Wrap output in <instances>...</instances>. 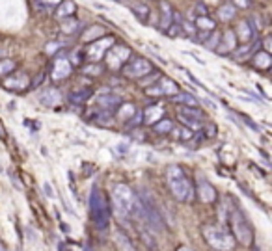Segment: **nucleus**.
I'll list each match as a JSON object with an SVG mask.
<instances>
[{
  "label": "nucleus",
  "mask_w": 272,
  "mask_h": 251,
  "mask_svg": "<svg viewBox=\"0 0 272 251\" xmlns=\"http://www.w3.org/2000/svg\"><path fill=\"white\" fill-rule=\"evenodd\" d=\"M166 184L170 188L171 196L181 201V203H188L194 199V184L187 175V171L179 166H170L166 169Z\"/></svg>",
  "instance_id": "nucleus-1"
},
{
  "label": "nucleus",
  "mask_w": 272,
  "mask_h": 251,
  "mask_svg": "<svg viewBox=\"0 0 272 251\" xmlns=\"http://www.w3.org/2000/svg\"><path fill=\"white\" fill-rule=\"evenodd\" d=\"M163 117H164V106L159 104V102H153L146 110H142V123H146V125H155Z\"/></svg>",
  "instance_id": "nucleus-11"
},
{
  "label": "nucleus",
  "mask_w": 272,
  "mask_h": 251,
  "mask_svg": "<svg viewBox=\"0 0 272 251\" xmlns=\"http://www.w3.org/2000/svg\"><path fill=\"white\" fill-rule=\"evenodd\" d=\"M171 100L173 102H177V104H183V106H192V108H196L198 106V102H200V99H196L192 93H187V92H179L177 95H173L171 97Z\"/></svg>",
  "instance_id": "nucleus-27"
},
{
  "label": "nucleus",
  "mask_w": 272,
  "mask_h": 251,
  "mask_svg": "<svg viewBox=\"0 0 272 251\" xmlns=\"http://www.w3.org/2000/svg\"><path fill=\"white\" fill-rule=\"evenodd\" d=\"M271 41H272L271 38L265 39V41H263V47H265V49H261V50H265V52H271Z\"/></svg>",
  "instance_id": "nucleus-49"
},
{
  "label": "nucleus",
  "mask_w": 272,
  "mask_h": 251,
  "mask_svg": "<svg viewBox=\"0 0 272 251\" xmlns=\"http://www.w3.org/2000/svg\"><path fill=\"white\" fill-rule=\"evenodd\" d=\"M217 13L220 21H231V19L237 15V9H235L231 4H222V6L217 9Z\"/></svg>",
  "instance_id": "nucleus-32"
},
{
  "label": "nucleus",
  "mask_w": 272,
  "mask_h": 251,
  "mask_svg": "<svg viewBox=\"0 0 272 251\" xmlns=\"http://www.w3.org/2000/svg\"><path fill=\"white\" fill-rule=\"evenodd\" d=\"M80 21L75 19V17H67V19H62V23H60V32H62L63 36H73V34H77L78 28H80Z\"/></svg>",
  "instance_id": "nucleus-25"
},
{
  "label": "nucleus",
  "mask_w": 272,
  "mask_h": 251,
  "mask_svg": "<svg viewBox=\"0 0 272 251\" xmlns=\"http://www.w3.org/2000/svg\"><path fill=\"white\" fill-rule=\"evenodd\" d=\"M196 9L200 11V15H209V9H207V6H205L203 2H198V4H196Z\"/></svg>",
  "instance_id": "nucleus-45"
},
{
  "label": "nucleus",
  "mask_w": 272,
  "mask_h": 251,
  "mask_svg": "<svg viewBox=\"0 0 272 251\" xmlns=\"http://www.w3.org/2000/svg\"><path fill=\"white\" fill-rule=\"evenodd\" d=\"M77 11V6L73 0H62L58 6H56V11L54 15L62 21V19H67V17H73V13Z\"/></svg>",
  "instance_id": "nucleus-22"
},
{
  "label": "nucleus",
  "mask_w": 272,
  "mask_h": 251,
  "mask_svg": "<svg viewBox=\"0 0 272 251\" xmlns=\"http://www.w3.org/2000/svg\"><path fill=\"white\" fill-rule=\"evenodd\" d=\"M164 34H168L170 38H181L183 36V28H181V23H171L168 26V30L164 32Z\"/></svg>",
  "instance_id": "nucleus-39"
},
{
  "label": "nucleus",
  "mask_w": 272,
  "mask_h": 251,
  "mask_svg": "<svg viewBox=\"0 0 272 251\" xmlns=\"http://www.w3.org/2000/svg\"><path fill=\"white\" fill-rule=\"evenodd\" d=\"M123 102V99L119 97V95H114V93H105L101 97H97V108L101 110V112H114L117 110V106Z\"/></svg>",
  "instance_id": "nucleus-12"
},
{
  "label": "nucleus",
  "mask_w": 272,
  "mask_h": 251,
  "mask_svg": "<svg viewBox=\"0 0 272 251\" xmlns=\"http://www.w3.org/2000/svg\"><path fill=\"white\" fill-rule=\"evenodd\" d=\"M179 119H181V123H185L187 127H190V129H202V123L196 121V119H187V117H183V115H181Z\"/></svg>",
  "instance_id": "nucleus-42"
},
{
  "label": "nucleus",
  "mask_w": 272,
  "mask_h": 251,
  "mask_svg": "<svg viewBox=\"0 0 272 251\" xmlns=\"http://www.w3.org/2000/svg\"><path fill=\"white\" fill-rule=\"evenodd\" d=\"M2 84L6 90H11V92H24L28 86H30V78L26 73H11V75L4 76L2 78Z\"/></svg>",
  "instance_id": "nucleus-10"
},
{
  "label": "nucleus",
  "mask_w": 272,
  "mask_h": 251,
  "mask_svg": "<svg viewBox=\"0 0 272 251\" xmlns=\"http://www.w3.org/2000/svg\"><path fill=\"white\" fill-rule=\"evenodd\" d=\"M4 56H6V50H4V49H0V60H2Z\"/></svg>",
  "instance_id": "nucleus-54"
},
{
  "label": "nucleus",
  "mask_w": 272,
  "mask_h": 251,
  "mask_svg": "<svg viewBox=\"0 0 272 251\" xmlns=\"http://www.w3.org/2000/svg\"><path fill=\"white\" fill-rule=\"evenodd\" d=\"M194 26L198 32H207V34L217 30V23L209 15H198L194 19Z\"/></svg>",
  "instance_id": "nucleus-24"
},
{
  "label": "nucleus",
  "mask_w": 272,
  "mask_h": 251,
  "mask_svg": "<svg viewBox=\"0 0 272 251\" xmlns=\"http://www.w3.org/2000/svg\"><path fill=\"white\" fill-rule=\"evenodd\" d=\"M71 71H73V65H71L69 60H67L65 56L58 54L54 60H53V67H51L53 80H65V78H69Z\"/></svg>",
  "instance_id": "nucleus-9"
},
{
  "label": "nucleus",
  "mask_w": 272,
  "mask_h": 251,
  "mask_svg": "<svg viewBox=\"0 0 272 251\" xmlns=\"http://www.w3.org/2000/svg\"><path fill=\"white\" fill-rule=\"evenodd\" d=\"M132 13H134V17H136L142 24L149 23V13H151V9H149L148 4H142V2H138L136 6H132Z\"/></svg>",
  "instance_id": "nucleus-28"
},
{
  "label": "nucleus",
  "mask_w": 272,
  "mask_h": 251,
  "mask_svg": "<svg viewBox=\"0 0 272 251\" xmlns=\"http://www.w3.org/2000/svg\"><path fill=\"white\" fill-rule=\"evenodd\" d=\"M36 2H39V4H43V6H58L62 0H36Z\"/></svg>",
  "instance_id": "nucleus-46"
},
{
  "label": "nucleus",
  "mask_w": 272,
  "mask_h": 251,
  "mask_svg": "<svg viewBox=\"0 0 272 251\" xmlns=\"http://www.w3.org/2000/svg\"><path fill=\"white\" fill-rule=\"evenodd\" d=\"M179 115L187 117V119H196V121H202L203 117V112L198 110V108H192V106H179Z\"/></svg>",
  "instance_id": "nucleus-30"
},
{
  "label": "nucleus",
  "mask_w": 272,
  "mask_h": 251,
  "mask_svg": "<svg viewBox=\"0 0 272 251\" xmlns=\"http://www.w3.org/2000/svg\"><path fill=\"white\" fill-rule=\"evenodd\" d=\"M134 114H136V106H134L132 102H121V104L117 106V115H119V119L123 123L129 121Z\"/></svg>",
  "instance_id": "nucleus-29"
},
{
  "label": "nucleus",
  "mask_w": 272,
  "mask_h": 251,
  "mask_svg": "<svg viewBox=\"0 0 272 251\" xmlns=\"http://www.w3.org/2000/svg\"><path fill=\"white\" fill-rule=\"evenodd\" d=\"M170 132H173L171 136L175 138V140H183V142H187V140L192 138V132H190V129H187V127H181V129H171Z\"/></svg>",
  "instance_id": "nucleus-36"
},
{
  "label": "nucleus",
  "mask_w": 272,
  "mask_h": 251,
  "mask_svg": "<svg viewBox=\"0 0 272 251\" xmlns=\"http://www.w3.org/2000/svg\"><path fill=\"white\" fill-rule=\"evenodd\" d=\"M82 73L86 76H99L103 73V65H99V63H88V65L82 67Z\"/></svg>",
  "instance_id": "nucleus-37"
},
{
  "label": "nucleus",
  "mask_w": 272,
  "mask_h": 251,
  "mask_svg": "<svg viewBox=\"0 0 272 251\" xmlns=\"http://www.w3.org/2000/svg\"><path fill=\"white\" fill-rule=\"evenodd\" d=\"M177 251H194V250H190V248H187V246H181Z\"/></svg>",
  "instance_id": "nucleus-53"
},
{
  "label": "nucleus",
  "mask_w": 272,
  "mask_h": 251,
  "mask_svg": "<svg viewBox=\"0 0 272 251\" xmlns=\"http://www.w3.org/2000/svg\"><path fill=\"white\" fill-rule=\"evenodd\" d=\"M136 229H138L140 240L146 244V248L151 251H159V244H157V238L153 236V231H149L146 225H140V223H136Z\"/></svg>",
  "instance_id": "nucleus-19"
},
{
  "label": "nucleus",
  "mask_w": 272,
  "mask_h": 251,
  "mask_svg": "<svg viewBox=\"0 0 272 251\" xmlns=\"http://www.w3.org/2000/svg\"><path fill=\"white\" fill-rule=\"evenodd\" d=\"M159 6H161V23H159V28H161L163 32H166L168 30V26L173 23V21H171V17H173V9H171L168 0H159Z\"/></svg>",
  "instance_id": "nucleus-17"
},
{
  "label": "nucleus",
  "mask_w": 272,
  "mask_h": 251,
  "mask_svg": "<svg viewBox=\"0 0 272 251\" xmlns=\"http://www.w3.org/2000/svg\"><path fill=\"white\" fill-rule=\"evenodd\" d=\"M227 220H229V227H231L229 233L233 235L235 242L242 244V246H252L254 244V229H252L250 221L244 218V214L239 208H231Z\"/></svg>",
  "instance_id": "nucleus-4"
},
{
  "label": "nucleus",
  "mask_w": 272,
  "mask_h": 251,
  "mask_svg": "<svg viewBox=\"0 0 272 251\" xmlns=\"http://www.w3.org/2000/svg\"><path fill=\"white\" fill-rule=\"evenodd\" d=\"M181 28H183V36H188V38H196V26L194 23H190V21H187V19H183V23H181Z\"/></svg>",
  "instance_id": "nucleus-38"
},
{
  "label": "nucleus",
  "mask_w": 272,
  "mask_h": 251,
  "mask_svg": "<svg viewBox=\"0 0 272 251\" xmlns=\"http://www.w3.org/2000/svg\"><path fill=\"white\" fill-rule=\"evenodd\" d=\"M198 199L202 201V203H215L217 201V190H215V186L209 183V181H205V179H200L198 181Z\"/></svg>",
  "instance_id": "nucleus-14"
},
{
  "label": "nucleus",
  "mask_w": 272,
  "mask_h": 251,
  "mask_svg": "<svg viewBox=\"0 0 272 251\" xmlns=\"http://www.w3.org/2000/svg\"><path fill=\"white\" fill-rule=\"evenodd\" d=\"M15 71V61L9 60V58H2L0 60V78L11 75Z\"/></svg>",
  "instance_id": "nucleus-33"
},
{
  "label": "nucleus",
  "mask_w": 272,
  "mask_h": 251,
  "mask_svg": "<svg viewBox=\"0 0 272 251\" xmlns=\"http://www.w3.org/2000/svg\"><path fill=\"white\" fill-rule=\"evenodd\" d=\"M90 212H92V221L94 227L99 231H105L110 223V205L105 192L99 188H92L90 194Z\"/></svg>",
  "instance_id": "nucleus-2"
},
{
  "label": "nucleus",
  "mask_w": 272,
  "mask_h": 251,
  "mask_svg": "<svg viewBox=\"0 0 272 251\" xmlns=\"http://www.w3.org/2000/svg\"><path fill=\"white\" fill-rule=\"evenodd\" d=\"M123 75L127 78H132V80H142L144 76H148L151 71H153V65H151V61L146 60V58H131V60L127 61L123 65Z\"/></svg>",
  "instance_id": "nucleus-7"
},
{
  "label": "nucleus",
  "mask_w": 272,
  "mask_h": 251,
  "mask_svg": "<svg viewBox=\"0 0 272 251\" xmlns=\"http://www.w3.org/2000/svg\"><path fill=\"white\" fill-rule=\"evenodd\" d=\"M114 244H116L117 251H134V246L129 240V236L121 231H114Z\"/></svg>",
  "instance_id": "nucleus-26"
},
{
  "label": "nucleus",
  "mask_w": 272,
  "mask_h": 251,
  "mask_svg": "<svg viewBox=\"0 0 272 251\" xmlns=\"http://www.w3.org/2000/svg\"><path fill=\"white\" fill-rule=\"evenodd\" d=\"M0 251H6V250H2V248H0Z\"/></svg>",
  "instance_id": "nucleus-55"
},
{
  "label": "nucleus",
  "mask_w": 272,
  "mask_h": 251,
  "mask_svg": "<svg viewBox=\"0 0 272 251\" xmlns=\"http://www.w3.org/2000/svg\"><path fill=\"white\" fill-rule=\"evenodd\" d=\"M114 43H116V38H114V36H103V38L95 39L94 43H88V47H86V56L94 61V63H97L101 58H105L107 50H109Z\"/></svg>",
  "instance_id": "nucleus-8"
},
{
  "label": "nucleus",
  "mask_w": 272,
  "mask_h": 251,
  "mask_svg": "<svg viewBox=\"0 0 272 251\" xmlns=\"http://www.w3.org/2000/svg\"><path fill=\"white\" fill-rule=\"evenodd\" d=\"M202 233L205 242L217 251H233L237 246L233 235L220 225H203Z\"/></svg>",
  "instance_id": "nucleus-3"
},
{
  "label": "nucleus",
  "mask_w": 272,
  "mask_h": 251,
  "mask_svg": "<svg viewBox=\"0 0 272 251\" xmlns=\"http://www.w3.org/2000/svg\"><path fill=\"white\" fill-rule=\"evenodd\" d=\"M84 52H80V50H75V52L71 54V60H69V63L71 65H80L82 61H84Z\"/></svg>",
  "instance_id": "nucleus-41"
},
{
  "label": "nucleus",
  "mask_w": 272,
  "mask_h": 251,
  "mask_svg": "<svg viewBox=\"0 0 272 251\" xmlns=\"http://www.w3.org/2000/svg\"><path fill=\"white\" fill-rule=\"evenodd\" d=\"M157 86H159L161 93H163V95H168V97H173V95H177L179 93L177 82L171 80V78H168V76H161L159 82H157Z\"/></svg>",
  "instance_id": "nucleus-20"
},
{
  "label": "nucleus",
  "mask_w": 272,
  "mask_h": 251,
  "mask_svg": "<svg viewBox=\"0 0 272 251\" xmlns=\"http://www.w3.org/2000/svg\"><path fill=\"white\" fill-rule=\"evenodd\" d=\"M0 138H6V129L2 127V123H0Z\"/></svg>",
  "instance_id": "nucleus-52"
},
{
  "label": "nucleus",
  "mask_w": 272,
  "mask_h": 251,
  "mask_svg": "<svg viewBox=\"0 0 272 251\" xmlns=\"http://www.w3.org/2000/svg\"><path fill=\"white\" fill-rule=\"evenodd\" d=\"M241 117H242V119H244V123H246L248 127H252V129H254V130H259V129H257V125H256V123L252 121V119H250V117H248V115H246V114H241Z\"/></svg>",
  "instance_id": "nucleus-47"
},
{
  "label": "nucleus",
  "mask_w": 272,
  "mask_h": 251,
  "mask_svg": "<svg viewBox=\"0 0 272 251\" xmlns=\"http://www.w3.org/2000/svg\"><path fill=\"white\" fill-rule=\"evenodd\" d=\"M134 192L127 186V184H116L112 188V206L117 210L119 216L127 218L129 216V210H131L132 203H134Z\"/></svg>",
  "instance_id": "nucleus-5"
},
{
  "label": "nucleus",
  "mask_w": 272,
  "mask_h": 251,
  "mask_svg": "<svg viewBox=\"0 0 272 251\" xmlns=\"http://www.w3.org/2000/svg\"><path fill=\"white\" fill-rule=\"evenodd\" d=\"M43 73H39L38 75V78H36V80H32V86H34V88H36V86H39V84H41V80H43Z\"/></svg>",
  "instance_id": "nucleus-50"
},
{
  "label": "nucleus",
  "mask_w": 272,
  "mask_h": 251,
  "mask_svg": "<svg viewBox=\"0 0 272 251\" xmlns=\"http://www.w3.org/2000/svg\"><path fill=\"white\" fill-rule=\"evenodd\" d=\"M105 36V28H101V26H92V28H86V32L82 34V41L84 43H90L92 39H99V38H103Z\"/></svg>",
  "instance_id": "nucleus-31"
},
{
  "label": "nucleus",
  "mask_w": 272,
  "mask_h": 251,
  "mask_svg": "<svg viewBox=\"0 0 272 251\" xmlns=\"http://www.w3.org/2000/svg\"><path fill=\"white\" fill-rule=\"evenodd\" d=\"M132 58V50L127 45H112L105 54L107 67L110 71H121L123 65Z\"/></svg>",
  "instance_id": "nucleus-6"
},
{
  "label": "nucleus",
  "mask_w": 272,
  "mask_h": 251,
  "mask_svg": "<svg viewBox=\"0 0 272 251\" xmlns=\"http://www.w3.org/2000/svg\"><path fill=\"white\" fill-rule=\"evenodd\" d=\"M252 65L256 69H259V71H269L271 69V65H272V56H271V52H265V50H257L252 58Z\"/></svg>",
  "instance_id": "nucleus-18"
},
{
  "label": "nucleus",
  "mask_w": 272,
  "mask_h": 251,
  "mask_svg": "<svg viewBox=\"0 0 272 251\" xmlns=\"http://www.w3.org/2000/svg\"><path fill=\"white\" fill-rule=\"evenodd\" d=\"M229 4H231L235 9L237 8L246 9V8H250V4H252V2H250V0H229Z\"/></svg>",
  "instance_id": "nucleus-43"
},
{
  "label": "nucleus",
  "mask_w": 272,
  "mask_h": 251,
  "mask_svg": "<svg viewBox=\"0 0 272 251\" xmlns=\"http://www.w3.org/2000/svg\"><path fill=\"white\" fill-rule=\"evenodd\" d=\"M92 95H94V92L90 88H75L69 93V102L71 104H84Z\"/></svg>",
  "instance_id": "nucleus-23"
},
{
  "label": "nucleus",
  "mask_w": 272,
  "mask_h": 251,
  "mask_svg": "<svg viewBox=\"0 0 272 251\" xmlns=\"http://www.w3.org/2000/svg\"><path fill=\"white\" fill-rule=\"evenodd\" d=\"M43 188H45V192H47L49 198H54V192H53V186H51V184L45 183V184H43Z\"/></svg>",
  "instance_id": "nucleus-48"
},
{
  "label": "nucleus",
  "mask_w": 272,
  "mask_h": 251,
  "mask_svg": "<svg viewBox=\"0 0 272 251\" xmlns=\"http://www.w3.org/2000/svg\"><path fill=\"white\" fill-rule=\"evenodd\" d=\"M117 152H129V145H117Z\"/></svg>",
  "instance_id": "nucleus-51"
},
{
  "label": "nucleus",
  "mask_w": 272,
  "mask_h": 251,
  "mask_svg": "<svg viewBox=\"0 0 272 251\" xmlns=\"http://www.w3.org/2000/svg\"><path fill=\"white\" fill-rule=\"evenodd\" d=\"M218 43H220V32H211L209 38L205 39V43H203V47L207 49V50H217Z\"/></svg>",
  "instance_id": "nucleus-35"
},
{
  "label": "nucleus",
  "mask_w": 272,
  "mask_h": 251,
  "mask_svg": "<svg viewBox=\"0 0 272 251\" xmlns=\"http://www.w3.org/2000/svg\"><path fill=\"white\" fill-rule=\"evenodd\" d=\"M185 73H187V75H188V78H190V80H192V82H194L196 86H198V88H202V90H205V92H207V88H205V84H203V82H200V80H198V78H196V76L192 75V73H188V71H185Z\"/></svg>",
  "instance_id": "nucleus-44"
},
{
  "label": "nucleus",
  "mask_w": 272,
  "mask_h": 251,
  "mask_svg": "<svg viewBox=\"0 0 272 251\" xmlns=\"http://www.w3.org/2000/svg\"><path fill=\"white\" fill-rule=\"evenodd\" d=\"M233 32H235V38L239 39V41H242V45L254 41V36H256V28L252 26L250 21H241L239 26H237V30Z\"/></svg>",
  "instance_id": "nucleus-16"
},
{
  "label": "nucleus",
  "mask_w": 272,
  "mask_h": 251,
  "mask_svg": "<svg viewBox=\"0 0 272 251\" xmlns=\"http://www.w3.org/2000/svg\"><path fill=\"white\" fill-rule=\"evenodd\" d=\"M259 49H261V41H250V43H244L242 47L235 49L231 54H233V60L242 61V60H250Z\"/></svg>",
  "instance_id": "nucleus-15"
},
{
  "label": "nucleus",
  "mask_w": 272,
  "mask_h": 251,
  "mask_svg": "<svg viewBox=\"0 0 272 251\" xmlns=\"http://www.w3.org/2000/svg\"><path fill=\"white\" fill-rule=\"evenodd\" d=\"M39 100L45 106H58L62 102V93L58 92V90H54V88H49V90H45V92L41 93Z\"/></svg>",
  "instance_id": "nucleus-21"
},
{
  "label": "nucleus",
  "mask_w": 272,
  "mask_h": 251,
  "mask_svg": "<svg viewBox=\"0 0 272 251\" xmlns=\"http://www.w3.org/2000/svg\"><path fill=\"white\" fill-rule=\"evenodd\" d=\"M237 49V38H235L233 30H225L224 34H220V43L217 47L218 54H231Z\"/></svg>",
  "instance_id": "nucleus-13"
},
{
  "label": "nucleus",
  "mask_w": 272,
  "mask_h": 251,
  "mask_svg": "<svg viewBox=\"0 0 272 251\" xmlns=\"http://www.w3.org/2000/svg\"><path fill=\"white\" fill-rule=\"evenodd\" d=\"M173 129V121L171 119H161V121H157L155 125H153V130L155 132H159V134H168L170 130Z\"/></svg>",
  "instance_id": "nucleus-34"
},
{
  "label": "nucleus",
  "mask_w": 272,
  "mask_h": 251,
  "mask_svg": "<svg viewBox=\"0 0 272 251\" xmlns=\"http://www.w3.org/2000/svg\"><path fill=\"white\" fill-rule=\"evenodd\" d=\"M254 251H259V250H254Z\"/></svg>",
  "instance_id": "nucleus-56"
},
{
  "label": "nucleus",
  "mask_w": 272,
  "mask_h": 251,
  "mask_svg": "<svg viewBox=\"0 0 272 251\" xmlns=\"http://www.w3.org/2000/svg\"><path fill=\"white\" fill-rule=\"evenodd\" d=\"M140 123H142V110H136V114L132 115L131 119L125 123V125H127L129 129H134V127H138Z\"/></svg>",
  "instance_id": "nucleus-40"
}]
</instances>
